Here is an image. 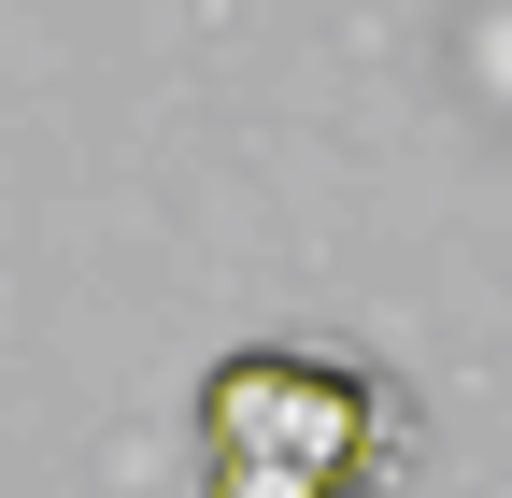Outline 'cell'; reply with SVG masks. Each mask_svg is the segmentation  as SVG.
<instances>
[{"mask_svg":"<svg viewBox=\"0 0 512 498\" xmlns=\"http://www.w3.org/2000/svg\"><path fill=\"white\" fill-rule=\"evenodd\" d=\"M200 456H214V498H356L384 456V385L342 356L256 342L200 385Z\"/></svg>","mask_w":512,"mask_h":498,"instance_id":"6da1fadb","label":"cell"}]
</instances>
